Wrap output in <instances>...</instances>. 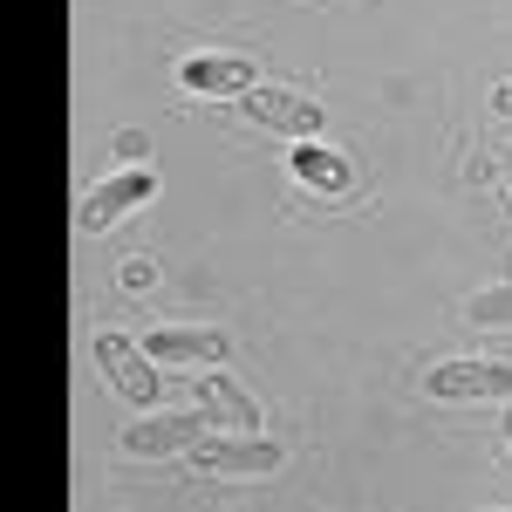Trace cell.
<instances>
[{
	"mask_svg": "<svg viewBox=\"0 0 512 512\" xmlns=\"http://www.w3.org/2000/svg\"><path fill=\"white\" fill-rule=\"evenodd\" d=\"M151 198H158V171L130 164V171H117V178H103L96 192L82 198V205H76V226H82L89 239H96V233H110L117 219H130L137 205H151Z\"/></svg>",
	"mask_w": 512,
	"mask_h": 512,
	"instance_id": "obj_5",
	"label": "cell"
},
{
	"mask_svg": "<svg viewBox=\"0 0 512 512\" xmlns=\"http://www.w3.org/2000/svg\"><path fill=\"white\" fill-rule=\"evenodd\" d=\"M123 287H130V294H144V287H158V260H144V253H130V260H123Z\"/></svg>",
	"mask_w": 512,
	"mask_h": 512,
	"instance_id": "obj_12",
	"label": "cell"
},
{
	"mask_svg": "<svg viewBox=\"0 0 512 512\" xmlns=\"http://www.w3.org/2000/svg\"><path fill=\"white\" fill-rule=\"evenodd\" d=\"M287 171H294V185L315 198H349L355 192V171L342 151H328L321 137H294V158H287Z\"/></svg>",
	"mask_w": 512,
	"mask_h": 512,
	"instance_id": "obj_8",
	"label": "cell"
},
{
	"mask_svg": "<svg viewBox=\"0 0 512 512\" xmlns=\"http://www.w3.org/2000/svg\"><path fill=\"white\" fill-rule=\"evenodd\" d=\"M280 458H287V451L260 431H205L192 444V465L212 472V478H274Z\"/></svg>",
	"mask_w": 512,
	"mask_h": 512,
	"instance_id": "obj_2",
	"label": "cell"
},
{
	"mask_svg": "<svg viewBox=\"0 0 512 512\" xmlns=\"http://www.w3.org/2000/svg\"><path fill=\"white\" fill-rule=\"evenodd\" d=\"M239 117L260 123V130H274V137H321L328 130V110H321L315 96H301V89H280V82H253L246 96H233Z\"/></svg>",
	"mask_w": 512,
	"mask_h": 512,
	"instance_id": "obj_4",
	"label": "cell"
},
{
	"mask_svg": "<svg viewBox=\"0 0 512 512\" xmlns=\"http://www.w3.org/2000/svg\"><path fill=\"white\" fill-rule=\"evenodd\" d=\"M253 82H260V62H246V55H185L178 62L185 96H246Z\"/></svg>",
	"mask_w": 512,
	"mask_h": 512,
	"instance_id": "obj_7",
	"label": "cell"
},
{
	"mask_svg": "<svg viewBox=\"0 0 512 512\" xmlns=\"http://www.w3.org/2000/svg\"><path fill=\"white\" fill-rule=\"evenodd\" d=\"M424 396H437V403H512V362L451 355L424 376Z\"/></svg>",
	"mask_w": 512,
	"mask_h": 512,
	"instance_id": "obj_3",
	"label": "cell"
},
{
	"mask_svg": "<svg viewBox=\"0 0 512 512\" xmlns=\"http://www.w3.org/2000/svg\"><path fill=\"white\" fill-rule=\"evenodd\" d=\"M198 410H205V424L212 431H260V403L239 390L233 376H198Z\"/></svg>",
	"mask_w": 512,
	"mask_h": 512,
	"instance_id": "obj_10",
	"label": "cell"
},
{
	"mask_svg": "<svg viewBox=\"0 0 512 512\" xmlns=\"http://www.w3.org/2000/svg\"><path fill=\"white\" fill-rule=\"evenodd\" d=\"M144 349L158 355L164 369H212L233 342H226L219 328H164V321H158V328L144 335Z\"/></svg>",
	"mask_w": 512,
	"mask_h": 512,
	"instance_id": "obj_9",
	"label": "cell"
},
{
	"mask_svg": "<svg viewBox=\"0 0 512 512\" xmlns=\"http://www.w3.org/2000/svg\"><path fill=\"white\" fill-rule=\"evenodd\" d=\"M465 321H478V328H512V280L478 287L472 301H465Z\"/></svg>",
	"mask_w": 512,
	"mask_h": 512,
	"instance_id": "obj_11",
	"label": "cell"
},
{
	"mask_svg": "<svg viewBox=\"0 0 512 512\" xmlns=\"http://www.w3.org/2000/svg\"><path fill=\"white\" fill-rule=\"evenodd\" d=\"M96 369H103V383L123 396V403H158L164 396V362L144 349V335H117V328H103L96 335Z\"/></svg>",
	"mask_w": 512,
	"mask_h": 512,
	"instance_id": "obj_1",
	"label": "cell"
},
{
	"mask_svg": "<svg viewBox=\"0 0 512 512\" xmlns=\"http://www.w3.org/2000/svg\"><path fill=\"white\" fill-rule=\"evenodd\" d=\"M506 451H512V403H506Z\"/></svg>",
	"mask_w": 512,
	"mask_h": 512,
	"instance_id": "obj_13",
	"label": "cell"
},
{
	"mask_svg": "<svg viewBox=\"0 0 512 512\" xmlns=\"http://www.w3.org/2000/svg\"><path fill=\"white\" fill-rule=\"evenodd\" d=\"M205 431H212L205 410H151V417L123 424V451H130V458H178V451H192Z\"/></svg>",
	"mask_w": 512,
	"mask_h": 512,
	"instance_id": "obj_6",
	"label": "cell"
}]
</instances>
